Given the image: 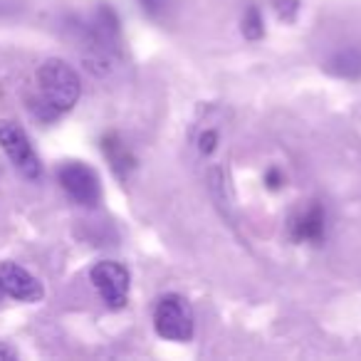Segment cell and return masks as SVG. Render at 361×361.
<instances>
[{"mask_svg": "<svg viewBox=\"0 0 361 361\" xmlns=\"http://www.w3.org/2000/svg\"><path fill=\"white\" fill-rule=\"evenodd\" d=\"M326 231V216L319 203L302 208L292 216L290 221V235L297 243H322Z\"/></svg>", "mask_w": 361, "mask_h": 361, "instance_id": "cell-7", "label": "cell"}, {"mask_svg": "<svg viewBox=\"0 0 361 361\" xmlns=\"http://www.w3.org/2000/svg\"><path fill=\"white\" fill-rule=\"evenodd\" d=\"M0 285L8 297L18 302H37L45 295L40 280L18 262H0Z\"/></svg>", "mask_w": 361, "mask_h": 361, "instance_id": "cell-6", "label": "cell"}, {"mask_svg": "<svg viewBox=\"0 0 361 361\" xmlns=\"http://www.w3.org/2000/svg\"><path fill=\"white\" fill-rule=\"evenodd\" d=\"M243 35L247 40H260L265 35V23H262V16L255 6H250L245 11V18H243Z\"/></svg>", "mask_w": 361, "mask_h": 361, "instance_id": "cell-10", "label": "cell"}, {"mask_svg": "<svg viewBox=\"0 0 361 361\" xmlns=\"http://www.w3.org/2000/svg\"><path fill=\"white\" fill-rule=\"evenodd\" d=\"M16 351H13V349H8V346H3V344H0V361H13V359H16Z\"/></svg>", "mask_w": 361, "mask_h": 361, "instance_id": "cell-15", "label": "cell"}, {"mask_svg": "<svg viewBox=\"0 0 361 361\" xmlns=\"http://www.w3.org/2000/svg\"><path fill=\"white\" fill-rule=\"evenodd\" d=\"M102 146H104L106 159L111 161V169H114L119 176H126L129 173V169H134V156L129 154V149H126V146L121 144L114 134L104 136V144Z\"/></svg>", "mask_w": 361, "mask_h": 361, "instance_id": "cell-9", "label": "cell"}, {"mask_svg": "<svg viewBox=\"0 0 361 361\" xmlns=\"http://www.w3.org/2000/svg\"><path fill=\"white\" fill-rule=\"evenodd\" d=\"M272 6H275V13L280 20L292 23L297 16H300V0H272Z\"/></svg>", "mask_w": 361, "mask_h": 361, "instance_id": "cell-11", "label": "cell"}, {"mask_svg": "<svg viewBox=\"0 0 361 361\" xmlns=\"http://www.w3.org/2000/svg\"><path fill=\"white\" fill-rule=\"evenodd\" d=\"M218 141H221V136H218L216 129H203L201 136H198V151H201V156H211L218 149Z\"/></svg>", "mask_w": 361, "mask_h": 361, "instance_id": "cell-12", "label": "cell"}, {"mask_svg": "<svg viewBox=\"0 0 361 361\" xmlns=\"http://www.w3.org/2000/svg\"><path fill=\"white\" fill-rule=\"evenodd\" d=\"M282 183H285V176L280 173V169H267L265 186L272 188V191H277V188H282Z\"/></svg>", "mask_w": 361, "mask_h": 361, "instance_id": "cell-14", "label": "cell"}, {"mask_svg": "<svg viewBox=\"0 0 361 361\" xmlns=\"http://www.w3.org/2000/svg\"><path fill=\"white\" fill-rule=\"evenodd\" d=\"M3 297H6V292H3V285H0V302H3Z\"/></svg>", "mask_w": 361, "mask_h": 361, "instance_id": "cell-16", "label": "cell"}, {"mask_svg": "<svg viewBox=\"0 0 361 361\" xmlns=\"http://www.w3.org/2000/svg\"><path fill=\"white\" fill-rule=\"evenodd\" d=\"M0 149L6 151V156L13 161V166H16L25 178H40V173H42L40 159H37L27 134L16 121L0 119Z\"/></svg>", "mask_w": 361, "mask_h": 361, "instance_id": "cell-4", "label": "cell"}, {"mask_svg": "<svg viewBox=\"0 0 361 361\" xmlns=\"http://www.w3.org/2000/svg\"><path fill=\"white\" fill-rule=\"evenodd\" d=\"M193 310L180 295H166L154 310V329L166 341H188L193 336Z\"/></svg>", "mask_w": 361, "mask_h": 361, "instance_id": "cell-2", "label": "cell"}, {"mask_svg": "<svg viewBox=\"0 0 361 361\" xmlns=\"http://www.w3.org/2000/svg\"><path fill=\"white\" fill-rule=\"evenodd\" d=\"M92 285L97 287L102 302L111 310H121L129 302V272L114 260H102L90 272Z\"/></svg>", "mask_w": 361, "mask_h": 361, "instance_id": "cell-5", "label": "cell"}, {"mask_svg": "<svg viewBox=\"0 0 361 361\" xmlns=\"http://www.w3.org/2000/svg\"><path fill=\"white\" fill-rule=\"evenodd\" d=\"M37 85H40L42 104L50 111V116L70 111L80 102L82 94L80 75L65 60H47L37 70Z\"/></svg>", "mask_w": 361, "mask_h": 361, "instance_id": "cell-1", "label": "cell"}, {"mask_svg": "<svg viewBox=\"0 0 361 361\" xmlns=\"http://www.w3.org/2000/svg\"><path fill=\"white\" fill-rule=\"evenodd\" d=\"M60 186L75 203L85 208H92L102 201V183L99 176L92 166L82 164V161H67L57 171Z\"/></svg>", "mask_w": 361, "mask_h": 361, "instance_id": "cell-3", "label": "cell"}, {"mask_svg": "<svg viewBox=\"0 0 361 361\" xmlns=\"http://www.w3.org/2000/svg\"><path fill=\"white\" fill-rule=\"evenodd\" d=\"M139 6L144 8L146 16L151 18H161L169 8V0H139Z\"/></svg>", "mask_w": 361, "mask_h": 361, "instance_id": "cell-13", "label": "cell"}, {"mask_svg": "<svg viewBox=\"0 0 361 361\" xmlns=\"http://www.w3.org/2000/svg\"><path fill=\"white\" fill-rule=\"evenodd\" d=\"M326 72L334 77H341V80H356L361 75V55L356 50L336 52L326 62Z\"/></svg>", "mask_w": 361, "mask_h": 361, "instance_id": "cell-8", "label": "cell"}]
</instances>
